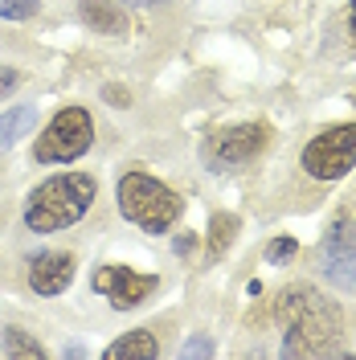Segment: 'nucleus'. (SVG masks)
Wrapping results in <instances>:
<instances>
[{
  "label": "nucleus",
  "mask_w": 356,
  "mask_h": 360,
  "mask_svg": "<svg viewBox=\"0 0 356 360\" xmlns=\"http://www.w3.org/2000/svg\"><path fill=\"white\" fill-rule=\"evenodd\" d=\"M295 250H299L295 246V238H274V242L267 246V258L279 266V262H291V258H295Z\"/></svg>",
  "instance_id": "obj_16"
},
{
  "label": "nucleus",
  "mask_w": 356,
  "mask_h": 360,
  "mask_svg": "<svg viewBox=\"0 0 356 360\" xmlns=\"http://www.w3.org/2000/svg\"><path fill=\"white\" fill-rule=\"evenodd\" d=\"M303 168L315 180H340L356 168V123H336L303 148Z\"/></svg>",
  "instance_id": "obj_5"
},
{
  "label": "nucleus",
  "mask_w": 356,
  "mask_h": 360,
  "mask_svg": "<svg viewBox=\"0 0 356 360\" xmlns=\"http://www.w3.org/2000/svg\"><path fill=\"white\" fill-rule=\"evenodd\" d=\"M94 143V123H90L87 107H62L45 123V131L33 143V160L37 164H70V160L87 156Z\"/></svg>",
  "instance_id": "obj_4"
},
{
  "label": "nucleus",
  "mask_w": 356,
  "mask_h": 360,
  "mask_svg": "<svg viewBox=\"0 0 356 360\" xmlns=\"http://www.w3.org/2000/svg\"><path fill=\"white\" fill-rule=\"evenodd\" d=\"M29 131H33V107H13L0 115V148H13Z\"/></svg>",
  "instance_id": "obj_13"
},
{
  "label": "nucleus",
  "mask_w": 356,
  "mask_h": 360,
  "mask_svg": "<svg viewBox=\"0 0 356 360\" xmlns=\"http://www.w3.org/2000/svg\"><path fill=\"white\" fill-rule=\"evenodd\" d=\"M17 82H21V74L13 66H0V98H8L13 90H17Z\"/></svg>",
  "instance_id": "obj_17"
},
{
  "label": "nucleus",
  "mask_w": 356,
  "mask_h": 360,
  "mask_svg": "<svg viewBox=\"0 0 356 360\" xmlns=\"http://www.w3.org/2000/svg\"><path fill=\"white\" fill-rule=\"evenodd\" d=\"M37 13V0H0V21H29Z\"/></svg>",
  "instance_id": "obj_15"
},
{
  "label": "nucleus",
  "mask_w": 356,
  "mask_h": 360,
  "mask_svg": "<svg viewBox=\"0 0 356 360\" xmlns=\"http://www.w3.org/2000/svg\"><path fill=\"white\" fill-rule=\"evenodd\" d=\"M234 233H238V217H234V213H213V221H209V250H205V262L225 258V250H229V242H234Z\"/></svg>",
  "instance_id": "obj_12"
},
{
  "label": "nucleus",
  "mask_w": 356,
  "mask_h": 360,
  "mask_svg": "<svg viewBox=\"0 0 356 360\" xmlns=\"http://www.w3.org/2000/svg\"><path fill=\"white\" fill-rule=\"evenodd\" d=\"M115 197H119V213L132 225H139L144 233H164L184 209L177 193L164 180L148 176V172H123Z\"/></svg>",
  "instance_id": "obj_3"
},
{
  "label": "nucleus",
  "mask_w": 356,
  "mask_h": 360,
  "mask_svg": "<svg viewBox=\"0 0 356 360\" xmlns=\"http://www.w3.org/2000/svg\"><path fill=\"white\" fill-rule=\"evenodd\" d=\"M74 283V258L58 254V250H42L29 262V287L37 295H62Z\"/></svg>",
  "instance_id": "obj_9"
},
{
  "label": "nucleus",
  "mask_w": 356,
  "mask_h": 360,
  "mask_svg": "<svg viewBox=\"0 0 356 360\" xmlns=\"http://www.w3.org/2000/svg\"><path fill=\"white\" fill-rule=\"evenodd\" d=\"M274 311L287 323L283 356H344L340 348H328V340H336L344 328L340 307L328 303L315 287H287Z\"/></svg>",
  "instance_id": "obj_1"
},
{
  "label": "nucleus",
  "mask_w": 356,
  "mask_h": 360,
  "mask_svg": "<svg viewBox=\"0 0 356 360\" xmlns=\"http://www.w3.org/2000/svg\"><path fill=\"white\" fill-rule=\"evenodd\" d=\"M348 25H352V37H356V0H352V8H348Z\"/></svg>",
  "instance_id": "obj_20"
},
{
  "label": "nucleus",
  "mask_w": 356,
  "mask_h": 360,
  "mask_svg": "<svg viewBox=\"0 0 356 360\" xmlns=\"http://www.w3.org/2000/svg\"><path fill=\"white\" fill-rule=\"evenodd\" d=\"M4 356H25V360H37L45 356V348L37 340H29L21 328H4Z\"/></svg>",
  "instance_id": "obj_14"
},
{
  "label": "nucleus",
  "mask_w": 356,
  "mask_h": 360,
  "mask_svg": "<svg viewBox=\"0 0 356 360\" xmlns=\"http://www.w3.org/2000/svg\"><path fill=\"white\" fill-rule=\"evenodd\" d=\"M103 94H107V103H111V107H132V94H127L123 86H107Z\"/></svg>",
  "instance_id": "obj_19"
},
{
  "label": "nucleus",
  "mask_w": 356,
  "mask_h": 360,
  "mask_svg": "<svg viewBox=\"0 0 356 360\" xmlns=\"http://www.w3.org/2000/svg\"><path fill=\"white\" fill-rule=\"evenodd\" d=\"M107 356H111V360H127V356L156 360L160 356V344H156V336H152V332H144V328H139V332H127V336L115 340L111 348H107Z\"/></svg>",
  "instance_id": "obj_11"
},
{
  "label": "nucleus",
  "mask_w": 356,
  "mask_h": 360,
  "mask_svg": "<svg viewBox=\"0 0 356 360\" xmlns=\"http://www.w3.org/2000/svg\"><path fill=\"white\" fill-rule=\"evenodd\" d=\"M94 193H98V184L87 172H62V176L42 180L25 201V225L33 233L70 229L74 221L87 217V209L94 205Z\"/></svg>",
  "instance_id": "obj_2"
},
{
  "label": "nucleus",
  "mask_w": 356,
  "mask_h": 360,
  "mask_svg": "<svg viewBox=\"0 0 356 360\" xmlns=\"http://www.w3.org/2000/svg\"><path fill=\"white\" fill-rule=\"evenodd\" d=\"M160 287L156 274H135L132 266H119V262H107V266H94V291L103 299H111L115 311H132L144 299H152V291Z\"/></svg>",
  "instance_id": "obj_7"
},
{
  "label": "nucleus",
  "mask_w": 356,
  "mask_h": 360,
  "mask_svg": "<svg viewBox=\"0 0 356 360\" xmlns=\"http://www.w3.org/2000/svg\"><path fill=\"white\" fill-rule=\"evenodd\" d=\"M324 270L336 287H356V221L340 217L324 238Z\"/></svg>",
  "instance_id": "obj_8"
},
{
  "label": "nucleus",
  "mask_w": 356,
  "mask_h": 360,
  "mask_svg": "<svg viewBox=\"0 0 356 360\" xmlns=\"http://www.w3.org/2000/svg\"><path fill=\"white\" fill-rule=\"evenodd\" d=\"M267 127L262 123H238V127H222V131L209 135V143H205V164L213 168V172H222V168H234V164H246V160H254L262 148H267Z\"/></svg>",
  "instance_id": "obj_6"
},
{
  "label": "nucleus",
  "mask_w": 356,
  "mask_h": 360,
  "mask_svg": "<svg viewBox=\"0 0 356 360\" xmlns=\"http://www.w3.org/2000/svg\"><path fill=\"white\" fill-rule=\"evenodd\" d=\"M180 356H213V344H209V340H189V344L180 348Z\"/></svg>",
  "instance_id": "obj_18"
},
{
  "label": "nucleus",
  "mask_w": 356,
  "mask_h": 360,
  "mask_svg": "<svg viewBox=\"0 0 356 360\" xmlns=\"http://www.w3.org/2000/svg\"><path fill=\"white\" fill-rule=\"evenodd\" d=\"M78 13H82V25H87V29L107 33V37H123V33L132 29V17H127L119 4H111V0H82Z\"/></svg>",
  "instance_id": "obj_10"
}]
</instances>
